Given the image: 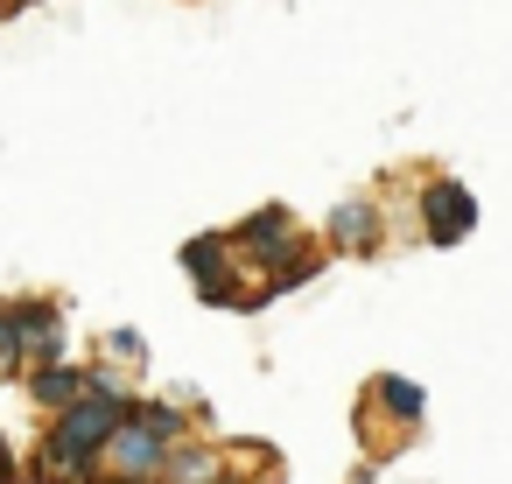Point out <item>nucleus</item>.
<instances>
[{"label":"nucleus","instance_id":"f257e3e1","mask_svg":"<svg viewBox=\"0 0 512 484\" xmlns=\"http://www.w3.org/2000/svg\"><path fill=\"white\" fill-rule=\"evenodd\" d=\"M190 435V414L169 407V400H134L127 421L113 428V442L99 449V477H120V484H155L162 477V456Z\"/></svg>","mask_w":512,"mask_h":484},{"label":"nucleus","instance_id":"f03ea898","mask_svg":"<svg viewBox=\"0 0 512 484\" xmlns=\"http://www.w3.org/2000/svg\"><path fill=\"white\" fill-rule=\"evenodd\" d=\"M225 246H232V260H246V267H267V274H281L309 239L295 232V218H288V204H260V211H246L232 232H225Z\"/></svg>","mask_w":512,"mask_h":484},{"label":"nucleus","instance_id":"7ed1b4c3","mask_svg":"<svg viewBox=\"0 0 512 484\" xmlns=\"http://www.w3.org/2000/svg\"><path fill=\"white\" fill-rule=\"evenodd\" d=\"M239 260H232V246H225V232H204V239H190L183 246V274L197 281V295L211 302V309H253V295L239 288V274H232Z\"/></svg>","mask_w":512,"mask_h":484},{"label":"nucleus","instance_id":"20e7f679","mask_svg":"<svg viewBox=\"0 0 512 484\" xmlns=\"http://www.w3.org/2000/svg\"><path fill=\"white\" fill-rule=\"evenodd\" d=\"M15 337H22V365H64V309L50 295H15Z\"/></svg>","mask_w":512,"mask_h":484},{"label":"nucleus","instance_id":"39448f33","mask_svg":"<svg viewBox=\"0 0 512 484\" xmlns=\"http://www.w3.org/2000/svg\"><path fill=\"white\" fill-rule=\"evenodd\" d=\"M470 225H477V197L456 176H435L421 190V232H428V246H456Z\"/></svg>","mask_w":512,"mask_h":484},{"label":"nucleus","instance_id":"423d86ee","mask_svg":"<svg viewBox=\"0 0 512 484\" xmlns=\"http://www.w3.org/2000/svg\"><path fill=\"white\" fill-rule=\"evenodd\" d=\"M379 246H386L379 197H344V204L323 218V253H379Z\"/></svg>","mask_w":512,"mask_h":484},{"label":"nucleus","instance_id":"0eeeda50","mask_svg":"<svg viewBox=\"0 0 512 484\" xmlns=\"http://www.w3.org/2000/svg\"><path fill=\"white\" fill-rule=\"evenodd\" d=\"M155 484H232V470H225V449L183 435V442L162 456V477H155Z\"/></svg>","mask_w":512,"mask_h":484},{"label":"nucleus","instance_id":"6e6552de","mask_svg":"<svg viewBox=\"0 0 512 484\" xmlns=\"http://www.w3.org/2000/svg\"><path fill=\"white\" fill-rule=\"evenodd\" d=\"M365 400L393 407V421H400V428H414V421H421V407H428V400H421V386H414V379H393V372H386V379H372V386H365Z\"/></svg>","mask_w":512,"mask_h":484},{"label":"nucleus","instance_id":"1a4fd4ad","mask_svg":"<svg viewBox=\"0 0 512 484\" xmlns=\"http://www.w3.org/2000/svg\"><path fill=\"white\" fill-rule=\"evenodd\" d=\"M29 365H22V337H15V309L8 302H0V386H8V379H22Z\"/></svg>","mask_w":512,"mask_h":484},{"label":"nucleus","instance_id":"9d476101","mask_svg":"<svg viewBox=\"0 0 512 484\" xmlns=\"http://www.w3.org/2000/svg\"><path fill=\"white\" fill-rule=\"evenodd\" d=\"M106 351H113L127 372H141V365H148V344H141V330H113V337H106Z\"/></svg>","mask_w":512,"mask_h":484},{"label":"nucleus","instance_id":"9b49d317","mask_svg":"<svg viewBox=\"0 0 512 484\" xmlns=\"http://www.w3.org/2000/svg\"><path fill=\"white\" fill-rule=\"evenodd\" d=\"M0 484H29V477H22V463L8 456V442H0Z\"/></svg>","mask_w":512,"mask_h":484},{"label":"nucleus","instance_id":"f8f14e48","mask_svg":"<svg viewBox=\"0 0 512 484\" xmlns=\"http://www.w3.org/2000/svg\"><path fill=\"white\" fill-rule=\"evenodd\" d=\"M246 484H281V477H274V470H260V477H246Z\"/></svg>","mask_w":512,"mask_h":484}]
</instances>
